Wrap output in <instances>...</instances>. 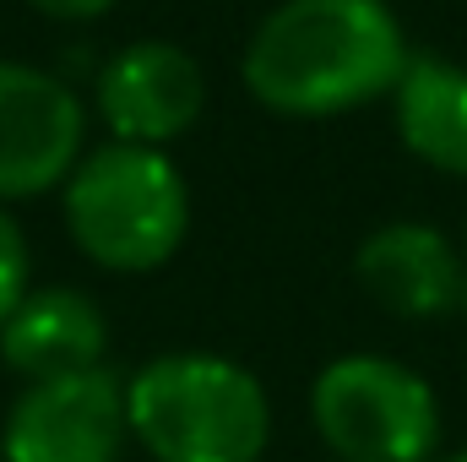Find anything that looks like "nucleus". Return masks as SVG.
<instances>
[{"label": "nucleus", "mask_w": 467, "mask_h": 462, "mask_svg": "<svg viewBox=\"0 0 467 462\" xmlns=\"http://www.w3.org/2000/svg\"><path fill=\"white\" fill-rule=\"evenodd\" d=\"M27 5H38V11L55 16V22H93V16L115 11L119 0H27Z\"/></svg>", "instance_id": "f8f14e48"}, {"label": "nucleus", "mask_w": 467, "mask_h": 462, "mask_svg": "<svg viewBox=\"0 0 467 462\" xmlns=\"http://www.w3.org/2000/svg\"><path fill=\"white\" fill-rule=\"evenodd\" d=\"M93 104L115 142L169 147L207 110V71L191 49L169 38H136L104 60Z\"/></svg>", "instance_id": "0eeeda50"}, {"label": "nucleus", "mask_w": 467, "mask_h": 462, "mask_svg": "<svg viewBox=\"0 0 467 462\" xmlns=\"http://www.w3.org/2000/svg\"><path fill=\"white\" fill-rule=\"evenodd\" d=\"M88 110L77 88L27 60H0V207L44 196L88 158Z\"/></svg>", "instance_id": "39448f33"}, {"label": "nucleus", "mask_w": 467, "mask_h": 462, "mask_svg": "<svg viewBox=\"0 0 467 462\" xmlns=\"http://www.w3.org/2000/svg\"><path fill=\"white\" fill-rule=\"evenodd\" d=\"M71 245L104 272H158L191 234V185L163 147L109 142L88 152L60 185Z\"/></svg>", "instance_id": "7ed1b4c3"}, {"label": "nucleus", "mask_w": 467, "mask_h": 462, "mask_svg": "<svg viewBox=\"0 0 467 462\" xmlns=\"http://www.w3.org/2000/svg\"><path fill=\"white\" fill-rule=\"evenodd\" d=\"M310 425L337 462H441L435 386L386 353H343L310 381Z\"/></svg>", "instance_id": "20e7f679"}, {"label": "nucleus", "mask_w": 467, "mask_h": 462, "mask_svg": "<svg viewBox=\"0 0 467 462\" xmlns=\"http://www.w3.org/2000/svg\"><path fill=\"white\" fill-rule=\"evenodd\" d=\"M33 289V250H27V234L22 224L0 207V327L11 321V310L27 299Z\"/></svg>", "instance_id": "9b49d317"}, {"label": "nucleus", "mask_w": 467, "mask_h": 462, "mask_svg": "<svg viewBox=\"0 0 467 462\" xmlns=\"http://www.w3.org/2000/svg\"><path fill=\"white\" fill-rule=\"evenodd\" d=\"M462 316H467V299H462Z\"/></svg>", "instance_id": "4468645a"}, {"label": "nucleus", "mask_w": 467, "mask_h": 462, "mask_svg": "<svg viewBox=\"0 0 467 462\" xmlns=\"http://www.w3.org/2000/svg\"><path fill=\"white\" fill-rule=\"evenodd\" d=\"M413 49L386 0H283L239 60L244 93L283 120H332L397 88Z\"/></svg>", "instance_id": "f257e3e1"}, {"label": "nucleus", "mask_w": 467, "mask_h": 462, "mask_svg": "<svg viewBox=\"0 0 467 462\" xmlns=\"http://www.w3.org/2000/svg\"><path fill=\"white\" fill-rule=\"evenodd\" d=\"M0 462H5V457H0Z\"/></svg>", "instance_id": "2eb2a0df"}, {"label": "nucleus", "mask_w": 467, "mask_h": 462, "mask_svg": "<svg viewBox=\"0 0 467 462\" xmlns=\"http://www.w3.org/2000/svg\"><path fill=\"white\" fill-rule=\"evenodd\" d=\"M130 441L152 462H261L272 397L250 364L207 348H174L125 381Z\"/></svg>", "instance_id": "f03ea898"}, {"label": "nucleus", "mask_w": 467, "mask_h": 462, "mask_svg": "<svg viewBox=\"0 0 467 462\" xmlns=\"http://www.w3.org/2000/svg\"><path fill=\"white\" fill-rule=\"evenodd\" d=\"M353 278L380 310L402 321L457 316L467 299V256L435 224H413V218L364 234L353 250Z\"/></svg>", "instance_id": "6e6552de"}, {"label": "nucleus", "mask_w": 467, "mask_h": 462, "mask_svg": "<svg viewBox=\"0 0 467 462\" xmlns=\"http://www.w3.org/2000/svg\"><path fill=\"white\" fill-rule=\"evenodd\" d=\"M391 120L419 163L467 174V66L446 55H413L391 88Z\"/></svg>", "instance_id": "9d476101"}, {"label": "nucleus", "mask_w": 467, "mask_h": 462, "mask_svg": "<svg viewBox=\"0 0 467 462\" xmlns=\"http://www.w3.org/2000/svg\"><path fill=\"white\" fill-rule=\"evenodd\" d=\"M104 353H109V321H104L99 299L71 283L27 289V299L0 327V359L27 386L99 370Z\"/></svg>", "instance_id": "1a4fd4ad"}, {"label": "nucleus", "mask_w": 467, "mask_h": 462, "mask_svg": "<svg viewBox=\"0 0 467 462\" xmlns=\"http://www.w3.org/2000/svg\"><path fill=\"white\" fill-rule=\"evenodd\" d=\"M441 462H467V446H457V452H451V457H441Z\"/></svg>", "instance_id": "ddd939ff"}, {"label": "nucleus", "mask_w": 467, "mask_h": 462, "mask_svg": "<svg viewBox=\"0 0 467 462\" xmlns=\"http://www.w3.org/2000/svg\"><path fill=\"white\" fill-rule=\"evenodd\" d=\"M125 441V381L109 364L22 386L0 425L5 462H119Z\"/></svg>", "instance_id": "423d86ee"}]
</instances>
